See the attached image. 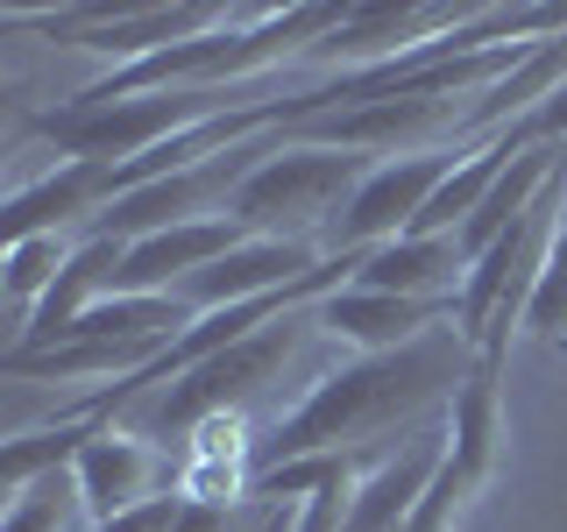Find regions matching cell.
I'll use <instances>...</instances> for the list:
<instances>
[{"label":"cell","mask_w":567,"mask_h":532,"mask_svg":"<svg viewBox=\"0 0 567 532\" xmlns=\"http://www.w3.org/2000/svg\"><path fill=\"white\" fill-rule=\"evenodd\" d=\"M468 369H475V348L461 341V327H433L412 348H390V355H354V362L327 369L270 426V440L256 448V475L306 454H333V448H390L377 433H398V426L412 433L433 405L447 412L454 390L468 383Z\"/></svg>","instance_id":"cell-1"},{"label":"cell","mask_w":567,"mask_h":532,"mask_svg":"<svg viewBox=\"0 0 567 532\" xmlns=\"http://www.w3.org/2000/svg\"><path fill=\"white\" fill-rule=\"evenodd\" d=\"M383 156H362V150H327V142H298L284 129V142L262 156L256 171L241 177V192L227 200V213L262 242H306L327 256V235L341 227L348 200L369 185Z\"/></svg>","instance_id":"cell-2"},{"label":"cell","mask_w":567,"mask_h":532,"mask_svg":"<svg viewBox=\"0 0 567 532\" xmlns=\"http://www.w3.org/2000/svg\"><path fill=\"white\" fill-rule=\"evenodd\" d=\"M560 221H567V171L525 206L518 227H504V235L468 263L461 298H454V327H461V341L475 348V362L504 369L511 334L525 327V306H532V291H539V270H546V248H554Z\"/></svg>","instance_id":"cell-3"},{"label":"cell","mask_w":567,"mask_h":532,"mask_svg":"<svg viewBox=\"0 0 567 532\" xmlns=\"http://www.w3.org/2000/svg\"><path fill=\"white\" fill-rule=\"evenodd\" d=\"M319 334V319L312 306L306 313H284L270 319L262 334H248V341L235 348H220V355H206L199 369H185L156 405H142V433L150 440H185V433H199L206 419H227V412H248V405L270 390L284 369H291V355L306 348Z\"/></svg>","instance_id":"cell-4"},{"label":"cell","mask_w":567,"mask_h":532,"mask_svg":"<svg viewBox=\"0 0 567 532\" xmlns=\"http://www.w3.org/2000/svg\"><path fill=\"white\" fill-rule=\"evenodd\" d=\"M468 156V150H461ZM454 150H419V156H383L377 171H369V185L348 200L341 227L327 235V256H369V248L412 235V221L425 213L440 185H447V171L461 164Z\"/></svg>","instance_id":"cell-5"},{"label":"cell","mask_w":567,"mask_h":532,"mask_svg":"<svg viewBox=\"0 0 567 532\" xmlns=\"http://www.w3.org/2000/svg\"><path fill=\"white\" fill-rule=\"evenodd\" d=\"M71 475H79V497H85V511H93V525H106V519H121V511H135V504L156 497V483H164V448H156L142 426L114 419L79 448Z\"/></svg>","instance_id":"cell-6"},{"label":"cell","mask_w":567,"mask_h":532,"mask_svg":"<svg viewBox=\"0 0 567 532\" xmlns=\"http://www.w3.org/2000/svg\"><path fill=\"white\" fill-rule=\"evenodd\" d=\"M319 334L333 341H354L362 355H390V348H412L419 334L454 327V298H398V291H362V284H341L333 298L312 306Z\"/></svg>","instance_id":"cell-7"},{"label":"cell","mask_w":567,"mask_h":532,"mask_svg":"<svg viewBox=\"0 0 567 532\" xmlns=\"http://www.w3.org/2000/svg\"><path fill=\"white\" fill-rule=\"evenodd\" d=\"M319 263H327V256H319V248H306V242H262V235H248L235 256H220L213 270H199V277L177 284V298H192V313L248 306V298H270V291H284V284L312 277Z\"/></svg>","instance_id":"cell-8"},{"label":"cell","mask_w":567,"mask_h":532,"mask_svg":"<svg viewBox=\"0 0 567 532\" xmlns=\"http://www.w3.org/2000/svg\"><path fill=\"white\" fill-rule=\"evenodd\" d=\"M468 256L454 235H398L369 256H354V284L362 291H398V298H461Z\"/></svg>","instance_id":"cell-9"},{"label":"cell","mask_w":567,"mask_h":532,"mask_svg":"<svg viewBox=\"0 0 567 532\" xmlns=\"http://www.w3.org/2000/svg\"><path fill=\"white\" fill-rule=\"evenodd\" d=\"M447 461L461 475H475V483H496V454H504V369H489V362H475L468 369V383L454 390V405H447Z\"/></svg>","instance_id":"cell-10"},{"label":"cell","mask_w":567,"mask_h":532,"mask_svg":"<svg viewBox=\"0 0 567 532\" xmlns=\"http://www.w3.org/2000/svg\"><path fill=\"white\" fill-rule=\"evenodd\" d=\"M85 248V235H29V242H14L8 248V270H0V291H8V306L14 313H35L43 306V291L71 270V256Z\"/></svg>","instance_id":"cell-11"},{"label":"cell","mask_w":567,"mask_h":532,"mask_svg":"<svg viewBox=\"0 0 567 532\" xmlns=\"http://www.w3.org/2000/svg\"><path fill=\"white\" fill-rule=\"evenodd\" d=\"M0 532H93V511H85V497H79V475L58 469L35 490H22L8 504V519H0Z\"/></svg>","instance_id":"cell-12"},{"label":"cell","mask_w":567,"mask_h":532,"mask_svg":"<svg viewBox=\"0 0 567 532\" xmlns=\"http://www.w3.org/2000/svg\"><path fill=\"white\" fill-rule=\"evenodd\" d=\"M525 334H539V341H567V221H560V235L554 248H546V270H539V291H532V306H525Z\"/></svg>","instance_id":"cell-13"},{"label":"cell","mask_w":567,"mask_h":532,"mask_svg":"<svg viewBox=\"0 0 567 532\" xmlns=\"http://www.w3.org/2000/svg\"><path fill=\"white\" fill-rule=\"evenodd\" d=\"M496 135H511L518 150H539V142H567V85L546 106H532L525 121H511V129H496Z\"/></svg>","instance_id":"cell-14"},{"label":"cell","mask_w":567,"mask_h":532,"mask_svg":"<svg viewBox=\"0 0 567 532\" xmlns=\"http://www.w3.org/2000/svg\"><path fill=\"white\" fill-rule=\"evenodd\" d=\"M177 511H185V490H156L150 504H135V511H121V519H106V525H93V532H171L177 525Z\"/></svg>","instance_id":"cell-15"},{"label":"cell","mask_w":567,"mask_h":532,"mask_svg":"<svg viewBox=\"0 0 567 532\" xmlns=\"http://www.w3.org/2000/svg\"><path fill=\"white\" fill-rule=\"evenodd\" d=\"M171 532H235V519H227V504H213V497H185V511H177Z\"/></svg>","instance_id":"cell-16"},{"label":"cell","mask_w":567,"mask_h":532,"mask_svg":"<svg viewBox=\"0 0 567 532\" xmlns=\"http://www.w3.org/2000/svg\"><path fill=\"white\" fill-rule=\"evenodd\" d=\"M560 355H567V341H560Z\"/></svg>","instance_id":"cell-17"}]
</instances>
